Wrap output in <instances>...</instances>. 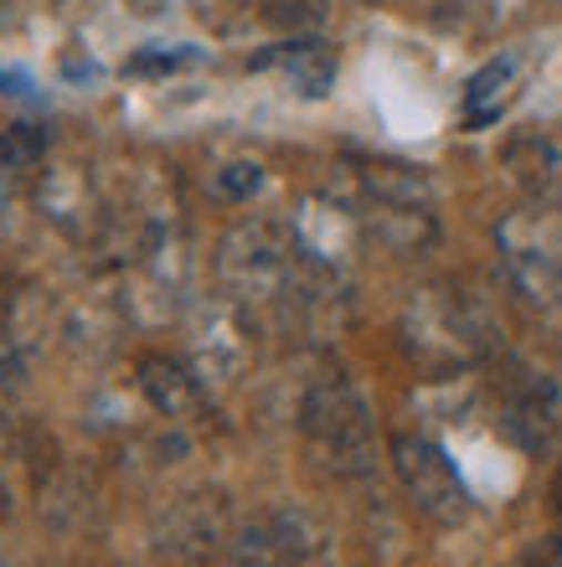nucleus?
<instances>
[{"label": "nucleus", "instance_id": "1", "mask_svg": "<svg viewBox=\"0 0 562 567\" xmlns=\"http://www.w3.org/2000/svg\"><path fill=\"white\" fill-rule=\"evenodd\" d=\"M299 433L310 444L315 464L336 480L371 475L377 464V429H371V408L346 377H320L305 403H299Z\"/></svg>", "mask_w": 562, "mask_h": 567}, {"label": "nucleus", "instance_id": "2", "mask_svg": "<svg viewBox=\"0 0 562 567\" xmlns=\"http://www.w3.org/2000/svg\"><path fill=\"white\" fill-rule=\"evenodd\" d=\"M295 243L284 238L274 223H243L217 243V274L243 305H264V299H284V289L295 284Z\"/></svg>", "mask_w": 562, "mask_h": 567}, {"label": "nucleus", "instance_id": "3", "mask_svg": "<svg viewBox=\"0 0 562 567\" xmlns=\"http://www.w3.org/2000/svg\"><path fill=\"white\" fill-rule=\"evenodd\" d=\"M392 470L398 485L408 491V501L418 506V516H429L439 526H459L470 516V491L459 470L449 464V454L423 433H398L392 439Z\"/></svg>", "mask_w": 562, "mask_h": 567}, {"label": "nucleus", "instance_id": "4", "mask_svg": "<svg viewBox=\"0 0 562 567\" xmlns=\"http://www.w3.org/2000/svg\"><path fill=\"white\" fill-rule=\"evenodd\" d=\"M320 553V526L295 506L258 511L227 537V563L233 567H305Z\"/></svg>", "mask_w": 562, "mask_h": 567}, {"label": "nucleus", "instance_id": "5", "mask_svg": "<svg viewBox=\"0 0 562 567\" xmlns=\"http://www.w3.org/2000/svg\"><path fill=\"white\" fill-rule=\"evenodd\" d=\"M501 254L517 289L537 305H562V254L558 243L532 223H505L501 227Z\"/></svg>", "mask_w": 562, "mask_h": 567}, {"label": "nucleus", "instance_id": "6", "mask_svg": "<svg viewBox=\"0 0 562 567\" xmlns=\"http://www.w3.org/2000/svg\"><path fill=\"white\" fill-rule=\"evenodd\" d=\"M562 429V382L537 377L505 403V439L527 454H548Z\"/></svg>", "mask_w": 562, "mask_h": 567}, {"label": "nucleus", "instance_id": "7", "mask_svg": "<svg viewBox=\"0 0 562 567\" xmlns=\"http://www.w3.org/2000/svg\"><path fill=\"white\" fill-rule=\"evenodd\" d=\"M505 165H511V176H517L537 202L562 207V140L517 135L511 145H505Z\"/></svg>", "mask_w": 562, "mask_h": 567}, {"label": "nucleus", "instance_id": "8", "mask_svg": "<svg viewBox=\"0 0 562 567\" xmlns=\"http://www.w3.org/2000/svg\"><path fill=\"white\" fill-rule=\"evenodd\" d=\"M140 388H145L150 408L165 419H186L202 408V388L176 357H140Z\"/></svg>", "mask_w": 562, "mask_h": 567}, {"label": "nucleus", "instance_id": "9", "mask_svg": "<svg viewBox=\"0 0 562 567\" xmlns=\"http://www.w3.org/2000/svg\"><path fill=\"white\" fill-rule=\"evenodd\" d=\"M258 68H284L295 93H305V99H320L336 83V58L326 52V42H284L274 52H264Z\"/></svg>", "mask_w": 562, "mask_h": 567}, {"label": "nucleus", "instance_id": "10", "mask_svg": "<svg viewBox=\"0 0 562 567\" xmlns=\"http://www.w3.org/2000/svg\"><path fill=\"white\" fill-rule=\"evenodd\" d=\"M517 58H490L480 73L470 78V89H464V124L470 130H486V124L501 120V109L511 104V93H517Z\"/></svg>", "mask_w": 562, "mask_h": 567}, {"label": "nucleus", "instance_id": "11", "mask_svg": "<svg viewBox=\"0 0 562 567\" xmlns=\"http://www.w3.org/2000/svg\"><path fill=\"white\" fill-rule=\"evenodd\" d=\"M196 511V501H181L176 506V516H171V553H181V557H207L217 542H227V532H223V511L212 506V501H202V516H192Z\"/></svg>", "mask_w": 562, "mask_h": 567}, {"label": "nucleus", "instance_id": "12", "mask_svg": "<svg viewBox=\"0 0 562 567\" xmlns=\"http://www.w3.org/2000/svg\"><path fill=\"white\" fill-rule=\"evenodd\" d=\"M47 155V130L37 124H0V171H27Z\"/></svg>", "mask_w": 562, "mask_h": 567}, {"label": "nucleus", "instance_id": "13", "mask_svg": "<svg viewBox=\"0 0 562 567\" xmlns=\"http://www.w3.org/2000/svg\"><path fill=\"white\" fill-rule=\"evenodd\" d=\"M212 186H217V196H227V202H248V196L264 186V165L258 161H233L212 176Z\"/></svg>", "mask_w": 562, "mask_h": 567}, {"label": "nucleus", "instance_id": "14", "mask_svg": "<svg viewBox=\"0 0 562 567\" xmlns=\"http://www.w3.org/2000/svg\"><path fill=\"white\" fill-rule=\"evenodd\" d=\"M196 52H145V58L130 62V73H176V68H186Z\"/></svg>", "mask_w": 562, "mask_h": 567}, {"label": "nucleus", "instance_id": "15", "mask_svg": "<svg viewBox=\"0 0 562 567\" xmlns=\"http://www.w3.org/2000/svg\"><path fill=\"white\" fill-rule=\"evenodd\" d=\"M0 377H21V361H16V346L6 336V326H0Z\"/></svg>", "mask_w": 562, "mask_h": 567}, {"label": "nucleus", "instance_id": "16", "mask_svg": "<svg viewBox=\"0 0 562 567\" xmlns=\"http://www.w3.org/2000/svg\"><path fill=\"white\" fill-rule=\"evenodd\" d=\"M27 89V78L21 73H0V93H21Z\"/></svg>", "mask_w": 562, "mask_h": 567}]
</instances>
